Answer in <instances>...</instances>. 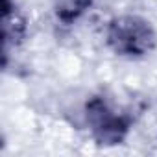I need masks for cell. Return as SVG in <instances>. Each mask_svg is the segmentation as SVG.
<instances>
[{
  "instance_id": "6da1fadb",
  "label": "cell",
  "mask_w": 157,
  "mask_h": 157,
  "mask_svg": "<svg viewBox=\"0 0 157 157\" xmlns=\"http://www.w3.org/2000/svg\"><path fill=\"white\" fill-rule=\"evenodd\" d=\"M105 39L115 54L126 57L148 56L157 43V35L151 24L137 15H122L113 19L107 26Z\"/></svg>"
},
{
  "instance_id": "7a4b0ae2",
  "label": "cell",
  "mask_w": 157,
  "mask_h": 157,
  "mask_svg": "<svg viewBox=\"0 0 157 157\" xmlns=\"http://www.w3.org/2000/svg\"><path fill=\"white\" fill-rule=\"evenodd\" d=\"M85 120L93 139L100 146L120 144L129 131V118L113 109L105 100L93 98L85 107Z\"/></svg>"
},
{
  "instance_id": "3957f363",
  "label": "cell",
  "mask_w": 157,
  "mask_h": 157,
  "mask_svg": "<svg viewBox=\"0 0 157 157\" xmlns=\"http://www.w3.org/2000/svg\"><path fill=\"white\" fill-rule=\"evenodd\" d=\"M2 35L6 52L10 46H17L26 35V21L10 0H2Z\"/></svg>"
},
{
  "instance_id": "277c9868",
  "label": "cell",
  "mask_w": 157,
  "mask_h": 157,
  "mask_svg": "<svg viewBox=\"0 0 157 157\" xmlns=\"http://www.w3.org/2000/svg\"><path fill=\"white\" fill-rule=\"evenodd\" d=\"M93 4V0H54L56 17L63 24H72L80 19Z\"/></svg>"
}]
</instances>
